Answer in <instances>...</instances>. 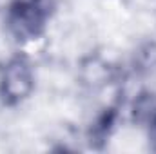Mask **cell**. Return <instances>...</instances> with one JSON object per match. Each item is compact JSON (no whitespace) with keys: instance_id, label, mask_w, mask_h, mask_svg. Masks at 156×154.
<instances>
[{"instance_id":"7a4b0ae2","label":"cell","mask_w":156,"mask_h":154,"mask_svg":"<svg viewBox=\"0 0 156 154\" xmlns=\"http://www.w3.org/2000/svg\"><path fill=\"white\" fill-rule=\"evenodd\" d=\"M37 85L33 64L26 54H15L0 67V102L5 107L22 105Z\"/></svg>"},{"instance_id":"52a82bcc","label":"cell","mask_w":156,"mask_h":154,"mask_svg":"<svg viewBox=\"0 0 156 154\" xmlns=\"http://www.w3.org/2000/svg\"><path fill=\"white\" fill-rule=\"evenodd\" d=\"M147 138H149V147L156 152V114L147 121Z\"/></svg>"},{"instance_id":"3957f363","label":"cell","mask_w":156,"mask_h":154,"mask_svg":"<svg viewBox=\"0 0 156 154\" xmlns=\"http://www.w3.org/2000/svg\"><path fill=\"white\" fill-rule=\"evenodd\" d=\"M113 75H115V69L100 54H91V56L83 58L80 64V71H78V78H80L82 85H85L87 89H93V91L102 89L107 83H111Z\"/></svg>"},{"instance_id":"5b68a950","label":"cell","mask_w":156,"mask_h":154,"mask_svg":"<svg viewBox=\"0 0 156 154\" xmlns=\"http://www.w3.org/2000/svg\"><path fill=\"white\" fill-rule=\"evenodd\" d=\"M156 114V93L153 91H142L133 103L131 116L134 123L147 125V121Z\"/></svg>"},{"instance_id":"8992f818","label":"cell","mask_w":156,"mask_h":154,"mask_svg":"<svg viewBox=\"0 0 156 154\" xmlns=\"http://www.w3.org/2000/svg\"><path fill=\"white\" fill-rule=\"evenodd\" d=\"M156 65V44H144L134 53V69L140 73H149Z\"/></svg>"},{"instance_id":"6da1fadb","label":"cell","mask_w":156,"mask_h":154,"mask_svg":"<svg viewBox=\"0 0 156 154\" xmlns=\"http://www.w3.org/2000/svg\"><path fill=\"white\" fill-rule=\"evenodd\" d=\"M53 13L51 0H11L4 13L5 31L18 44L44 37Z\"/></svg>"},{"instance_id":"277c9868","label":"cell","mask_w":156,"mask_h":154,"mask_svg":"<svg viewBox=\"0 0 156 154\" xmlns=\"http://www.w3.org/2000/svg\"><path fill=\"white\" fill-rule=\"evenodd\" d=\"M118 120V107L116 105H109L105 109H102V113H98L96 118L91 121L89 129H87V140H89V145L94 147V149H102L113 131H115V125H116Z\"/></svg>"}]
</instances>
